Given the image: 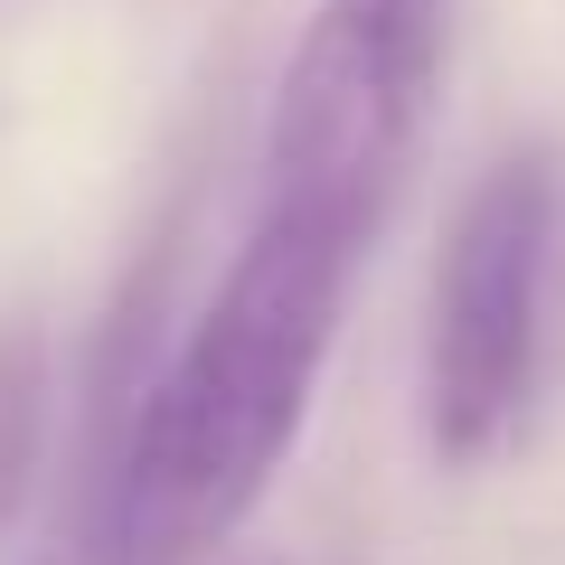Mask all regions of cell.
Wrapping results in <instances>:
<instances>
[{"label":"cell","instance_id":"obj_1","mask_svg":"<svg viewBox=\"0 0 565 565\" xmlns=\"http://www.w3.org/2000/svg\"><path fill=\"white\" fill-rule=\"evenodd\" d=\"M359 255L255 217L245 255L189 321L180 359L141 377L95 509V565H199L274 490L330 367Z\"/></svg>","mask_w":565,"mask_h":565},{"label":"cell","instance_id":"obj_2","mask_svg":"<svg viewBox=\"0 0 565 565\" xmlns=\"http://www.w3.org/2000/svg\"><path fill=\"white\" fill-rule=\"evenodd\" d=\"M434 29L415 0H330L292 39L264 122V217L367 255L415 161Z\"/></svg>","mask_w":565,"mask_h":565},{"label":"cell","instance_id":"obj_3","mask_svg":"<svg viewBox=\"0 0 565 565\" xmlns=\"http://www.w3.org/2000/svg\"><path fill=\"white\" fill-rule=\"evenodd\" d=\"M546 274H556V161L481 170L452 207L424 302V444L444 462H490L546 359Z\"/></svg>","mask_w":565,"mask_h":565},{"label":"cell","instance_id":"obj_4","mask_svg":"<svg viewBox=\"0 0 565 565\" xmlns=\"http://www.w3.org/2000/svg\"><path fill=\"white\" fill-rule=\"evenodd\" d=\"M47 452V330L0 321V527L20 519Z\"/></svg>","mask_w":565,"mask_h":565},{"label":"cell","instance_id":"obj_5","mask_svg":"<svg viewBox=\"0 0 565 565\" xmlns=\"http://www.w3.org/2000/svg\"><path fill=\"white\" fill-rule=\"evenodd\" d=\"M226 565H292V556H264V546H255V556H226Z\"/></svg>","mask_w":565,"mask_h":565}]
</instances>
